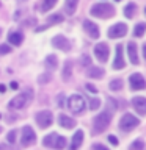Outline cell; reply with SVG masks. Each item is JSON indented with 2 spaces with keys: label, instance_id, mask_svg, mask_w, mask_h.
Wrapping results in <instances>:
<instances>
[{
  "label": "cell",
  "instance_id": "cell-46",
  "mask_svg": "<svg viewBox=\"0 0 146 150\" xmlns=\"http://www.w3.org/2000/svg\"><path fill=\"white\" fill-rule=\"evenodd\" d=\"M0 117H2V116H0Z\"/></svg>",
  "mask_w": 146,
  "mask_h": 150
},
{
  "label": "cell",
  "instance_id": "cell-34",
  "mask_svg": "<svg viewBox=\"0 0 146 150\" xmlns=\"http://www.w3.org/2000/svg\"><path fill=\"white\" fill-rule=\"evenodd\" d=\"M91 150H108L104 144H93L91 145Z\"/></svg>",
  "mask_w": 146,
  "mask_h": 150
},
{
  "label": "cell",
  "instance_id": "cell-33",
  "mask_svg": "<svg viewBox=\"0 0 146 150\" xmlns=\"http://www.w3.org/2000/svg\"><path fill=\"white\" fill-rule=\"evenodd\" d=\"M9 52H11L9 45H5V44L0 45V55H6V53H9Z\"/></svg>",
  "mask_w": 146,
  "mask_h": 150
},
{
  "label": "cell",
  "instance_id": "cell-10",
  "mask_svg": "<svg viewBox=\"0 0 146 150\" xmlns=\"http://www.w3.org/2000/svg\"><path fill=\"white\" fill-rule=\"evenodd\" d=\"M127 33V27L124 25L122 22L116 23V25H113L110 30H108V38H112V39H116V38H122Z\"/></svg>",
  "mask_w": 146,
  "mask_h": 150
},
{
  "label": "cell",
  "instance_id": "cell-6",
  "mask_svg": "<svg viewBox=\"0 0 146 150\" xmlns=\"http://www.w3.org/2000/svg\"><path fill=\"white\" fill-rule=\"evenodd\" d=\"M138 124H140V120L137 119L135 116L124 114V116L121 117V120H120V128H121L122 131H132Z\"/></svg>",
  "mask_w": 146,
  "mask_h": 150
},
{
  "label": "cell",
  "instance_id": "cell-35",
  "mask_svg": "<svg viewBox=\"0 0 146 150\" xmlns=\"http://www.w3.org/2000/svg\"><path fill=\"white\" fill-rule=\"evenodd\" d=\"M85 88H87V89H88L89 92H94V94L97 92V89H96V86H93V84H89V83H88V84H87V86H85Z\"/></svg>",
  "mask_w": 146,
  "mask_h": 150
},
{
  "label": "cell",
  "instance_id": "cell-12",
  "mask_svg": "<svg viewBox=\"0 0 146 150\" xmlns=\"http://www.w3.org/2000/svg\"><path fill=\"white\" fill-rule=\"evenodd\" d=\"M52 45H54L55 49H58V50H63V52H68L71 49V42L61 35L55 36L54 39H52Z\"/></svg>",
  "mask_w": 146,
  "mask_h": 150
},
{
  "label": "cell",
  "instance_id": "cell-20",
  "mask_svg": "<svg viewBox=\"0 0 146 150\" xmlns=\"http://www.w3.org/2000/svg\"><path fill=\"white\" fill-rule=\"evenodd\" d=\"M60 125L63 127V128H74L75 120L71 119V117H68L66 114H61L60 116Z\"/></svg>",
  "mask_w": 146,
  "mask_h": 150
},
{
  "label": "cell",
  "instance_id": "cell-18",
  "mask_svg": "<svg viewBox=\"0 0 146 150\" xmlns=\"http://www.w3.org/2000/svg\"><path fill=\"white\" fill-rule=\"evenodd\" d=\"M8 41L11 42L13 45H21L22 41H24V35L21 31H11L8 36Z\"/></svg>",
  "mask_w": 146,
  "mask_h": 150
},
{
  "label": "cell",
  "instance_id": "cell-40",
  "mask_svg": "<svg viewBox=\"0 0 146 150\" xmlns=\"http://www.w3.org/2000/svg\"><path fill=\"white\" fill-rule=\"evenodd\" d=\"M6 91V86H5V84H0V92H5Z\"/></svg>",
  "mask_w": 146,
  "mask_h": 150
},
{
  "label": "cell",
  "instance_id": "cell-11",
  "mask_svg": "<svg viewBox=\"0 0 146 150\" xmlns=\"http://www.w3.org/2000/svg\"><path fill=\"white\" fill-rule=\"evenodd\" d=\"M129 83H130V88L134 89V91H141V89H145V88H146V81H145V78L141 77L140 74L130 75Z\"/></svg>",
  "mask_w": 146,
  "mask_h": 150
},
{
  "label": "cell",
  "instance_id": "cell-30",
  "mask_svg": "<svg viewBox=\"0 0 146 150\" xmlns=\"http://www.w3.org/2000/svg\"><path fill=\"white\" fill-rule=\"evenodd\" d=\"M101 106V100H99V98H91V100H89V110H97V108Z\"/></svg>",
  "mask_w": 146,
  "mask_h": 150
},
{
  "label": "cell",
  "instance_id": "cell-16",
  "mask_svg": "<svg viewBox=\"0 0 146 150\" xmlns=\"http://www.w3.org/2000/svg\"><path fill=\"white\" fill-rule=\"evenodd\" d=\"M127 53H129V58H130L132 64H138V53H137V44L135 42H129V44H127Z\"/></svg>",
  "mask_w": 146,
  "mask_h": 150
},
{
  "label": "cell",
  "instance_id": "cell-43",
  "mask_svg": "<svg viewBox=\"0 0 146 150\" xmlns=\"http://www.w3.org/2000/svg\"><path fill=\"white\" fill-rule=\"evenodd\" d=\"M145 13H146V8H145Z\"/></svg>",
  "mask_w": 146,
  "mask_h": 150
},
{
  "label": "cell",
  "instance_id": "cell-41",
  "mask_svg": "<svg viewBox=\"0 0 146 150\" xmlns=\"http://www.w3.org/2000/svg\"><path fill=\"white\" fill-rule=\"evenodd\" d=\"M143 56H145V59H146V44L143 45Z\"/></svg>",
  "mask_w": 146,
  "mask_h": 150
},
{
  "label": "cell",
  "instance_id": "cell-14",
  "mask_svg": "<svg viewBox=\"0 0 146 150\" xmlns=\"http://www.w3.org/2000/svg\"><path fill=\"white\" fill-rule=\"evenodd\" d=\"M83 28H85V31L91 36V39H97V38H99V28H97V25L94 22L85 21L83 22Z\"/></svg>",
  "mask_w": 146,
  "mask_h": 150
},
{
  "label": "cell",
  "instance_id": "cell-44",
  "mask_svg": "<svg viewBox=\"0 0 146 150\" xmlns=\"http://www.w3.org/2000/svg\"><path fill=\"white\" fill-rule=\"evenodd\" d=\"M0 33H2V30H0Z\"/></svg>",
  "mask_w": 146,
  "mask_h": 150
},
{
  "label": "cell",
  "instance_id": "cell-39",
  "mask_svg": "<svg viewBox=\"0 0 146 150\" xmlns=\"http://www.w3.org/2000/svg\"><path fill=\"white\" fill-rule=\"evenodd\" d=\"M17 88H19L17 81H13V83H11V89H17Z\"/></svg>",
  "mask_w": 146,
  "mask_h": 150
},
{
  "label": "cell",
  "instance_id": "cell-15",
  "mask_svg": "<svg viewBox=\"0 0 146 150\" xmlns=\"http://www.w3.org/2000/svg\"><path fill=\"white\" fill-rule=\"evenodd\" d=\"M132 106L140 114H146V98L145 97H134L132 98Z\"/></svg>",
  "mask_w": 146,
  "mask_h": 150
},
{
  "label": "cell",
  "instance_id": "cell-24",
  "mask_svg": "<svg viewBox=\"0 0 146 150\" xmlns=\"http://www.w3.org/2000/svg\"><path fill=\"white\" fill-rule=\"evenodd\" d=\"M135 9H137V5L135 3H129L127 6L124 8V14H126V17H134V14H135Z\"/></svg>",
  "mask_w": 146,
  "mask_h": 150
},
{
  "label": "cell",
  "instance_id": "cell-3",
  "mask_svg": "<svg viewBox=\"0 0 146 150\" xmlns=\"http://www.w3.org/2000/svg\"><path fill=\"white\" fill-rule=\"evenodd\" d=\"M31 98H33V91H31V89H27V91L21 92L19 96H16L14 98H11V102H9L8 106L11 108V110H21V108L25 106Z\"/></svg>",
  "mask_w": 146,
  "mask_h": 150
},
{
  "label": "cell",
  "instance_id": "cell-29",
  "mask_svg": "<svg viewBox=\"0 0 146 150\" xmlns=\"http://www.w3.org/2000/svg\"><path fill=\"white\" fill-rule=\"evenodd\" d=\"M57 3V0H44V3H42V11H49L50 8H54Z\"/></svg>",
  "mask_w": 146,
  "mask_h": 150
},
{
  "label": "cell",
  "instance_id": "cell-17",
  "mask_svg": "<svg viewBox=\"0 0 146 150\" xmlns=\"http://www.w3.org/2000/svg\"><path fill=\"white\" fill-rule=\"evenodd\" d=\"M83 142V131L79 130L74 133V138H72V144H71V150H77Z\"/></svg>",
  "mask_w": 146,
  "mask_h": 150
},
{
  "label": "cell",
  "instance_id": "cell-13",
  "mask_svg": "<svg viewBox=\"0 0 146 150\" xmlns=\"http://www.w3.org/2000/svg\"><path fill=\"white\" fill-rule=\"evenodd\" d=\"M124 58H122V45L118 44L116 45V53H115V61H113V69L120 70V69H124Z\"/></svg>",
  "mask_w": 146,
  "mask_h": 150
},
{
  "label": "cell",
  "instance_id": "cell-5",
  "mask_svg": "<svg viewBox=\"0 0 146 150\" xmlns=\"http://www.w3.org/2000/svg\"><path fill=\"white\" fill-rule=\"evenodd\" d=\"M68 105H69V110L72 112L80 114V112H83V110H85V98L80 96V94H74V96L69 97Z\"/></svg>",
  "mask_w": 146,
  "mask_h": 150
},
{
  "label": "cell",
  "instance_id": "cell-38",
  "mask_svg": "<svg viewBox=\"0 0 146 150\" xmlns=\"http://www.w3.org/2000/svg\"><path fill=\"white\" fill-rule=\"evenodd\" d=\"M63 98H64V96H63V94H60V96H58V106H63L64 105Z\"/></svg>",
  "mask_w": 146,
  "mask_h": 150
},
{
  "label": "cell",
  "instance_id": "cell-32",
  "mask_svg": "<svg viewBox=\"0 0 146 150\" xmlns=\"http://www.w3.org/2000/svg\"><path fill=\"white\" fill-rule=\"evenodd\" d=\"M50 75L49 74H44V75H41V77L39 78H38V81H39V83H47V81H50Z\"/></svg>",
  "mask_w": 146,
  "mask_h": 150
},
{
  "label": "cell",
  "instance_id": "cell-1",
  "mask_svg": "<svg viewBox=\"0 0 146 150\" xmlns=\"http://www.w3.org/2000/svg\"><path fill=\"white\" fill-rule=\"evenodd\" d=\"M110 120H112V112L110 111H104L101 114H97L93 120V133L94 134L102 133V131L110 125Z\"/></svg>",
  "mask_w": 146,
  "mask_h": 150
},
{
  "label": "cell",
  "instance_id": "cell-8",
  "mask_svg": "<svg viewBox=\"0 0 146 150\" xmlns=\"http://www.w3.org/2000/svg\"><path fill=\"white\" fill-rule=\"evenodd\" d=\"M52 120H54V116H52L50 111H39L36 114V122L41 128H47V127L52 125Z\"/></svg>",
  "mask_w": 146,
  "mask_h": 150
},
{
  "label": "cell",
  "instance_id": "cell-26",
  "mask_svg": "<svg viewBox=\"0 0 146 150\" xmlns=\"http://www.w3.org/2000/svg\"><path fill=\"white\" fill-rule=\"evenodd\" d=\"M63 21H64V17L61 16V14H52V16L47 17V22H49V23H54V25H55V23L63 22Z\"/></svg>",
  "mask_w": 146,
  "mask_h": 150
},
{
  "label": "cell",
  "instance_id": "cell-27",
  "mask_svg": "<svg viewBox=\"0 0 146 150\" xmlns=\"http://www.w3.org/2000/svg\"><path fill=\"white\" fill-rule=\"evenodd\" d=\"M143 147H145V142L141 139H137L129 145V150H143Z\"/></svg>",
  "mask_w": 146,
  "mask_h": 150
},
{
  "label": "cell",
  "instance_id": "cell-2",
  "mask_svg": "<svg viewBox=\"0 0 146 150\" xmlns=\"http://www.w3.org/2000/svg\"><path fill=\"white\" fill-rule=\"evenodd\" d=\"M91 16L99 17V19H108L115 14V8L110 3H96L91 6Z\"/></svg>",
  "mask_w": 146,
  "mask_h": 150
},
{
  "label": "cell",
  "instance_id": "cell-47",
  "mask_svg": "<svg viewBox=\"0 0 146 150\" xmlns=\"http://www.w3.org/2000/svg\"><path fill=\"white\" fill-rule=\"evenodd\" d=\"M116 2H118V0H116Z\"/></svg>",
  "mask_w": 146,
  "mask_h": 150
},
{
  "label": "cell",
  "instance_id": "cell-9",
  "mask_svg": "<svg viewBox=\"0 0 146 150\" xmlns=\"http://www.w3.org/2000/svg\"><path fill=\"white\" fill-rule=\"evenodd\" d=\"M94 55H96V58L101 61V63H105V61L108 59V55H110L108 45L104 44V42H99V44L94 47Z\"/></svg>",
  "mask_w": 146,
  "mask_h": 150
},
{
  "label": "cell",
  "instance_id": "cell-28",
  "mask_svg": "<svg viewBox=\"0 0 146 150\" xmlns=\"http://www.w3.org/2000/svg\"><path fill=\"white\" fill-rule=\"evenodd\" d=\"M122 88V80H112L110 81V89L112 91H120V89Z\"/></svg>",
  "mask_w": 146,
  "mask_h": 150
},
{
  "label": "cell",
  "instance_id": "cell-36",
  "mask_svg": "<svg viewBox=\"0 0 146 150\" xmlns=\"http://www.w3.org/2000/svg\"><path fill=\"white\" fill-rule=\"evenodd\" d=\"M82 61H83V63H82L83 66H88L89 63H91V59H89V58H88L87 55H83V56H82Z\"/></svg>",
  "mask_w": 146,
  "mask_h": 150
},
{
  "label": "cell",
  "instance_id": "cell-7",
  "mask_svg": "<svg viewBox=\"0 0 146 150\" xmlns=\"http://www.w3.org/2000/svg\"><path fill=\"white\" fill-rule=\"evenodd\" d=\"M21 142L24 147H28V145H33L36 142V134L35 131H33L31 127H24L22 128V139Z\"/></svg>",
  "mask_w": 146,
  "mask_h": 150
},
{
  "label": "cell",
  "instance_id": "cell-37",
  "mask_svg": "<svg viewBox=\"0 0 146 150\" xmlns=\"http://www.w3.org/2000/svg\"><path fill=\"white\" fill-rule=\"evenodd\" d=\"M108 141H110V144H113V145H118V139H116L113 134H110V136H108Z\"/></svg>",
  "mask_w": 146,
  "mask_h": 150
},
{
  "label": "cell",
  "instance_id": "cell-42",
  "mask_svg": "<svg viewBox=\"0 0 146 150\" xmlns=\"http://www.w3.org/2000/svg\"><path fill=\"white\" fill-rule=\"evenodd\" d=\"M2 149H3V147H0V150H2Z\"/></svg>",
  "mask_w": 146,
  "mask_h": 150
},
{
  "label": "cell",
  "instance_id": "cell-19",
  "mask_svg": "<svg viewBox=\"0 0 146 150\" xmlns=\"http://www.w3.org/2000/svg\"><path fill=\"white\" fill-rule=\"evenodd\" d=\"M77 5H79V0H66L64 2V9H66V14L72 16L77 9Z\"/></svg>",
  "mask_w": 146,
  "mask_h": 150
},
{
  "label": "cell",
  "instance_id": "cell-45",
  "mask_svg": "<svg viewBox=\"0 0 146 150\" xmlns=\"http://www.w3.org/2000/svg\"><path fill=\"white\" fill-rule=\"evenodd\" d=\"M0 130H2V128H0Z\"/></svg>",
  "mask_w": 146,
  "mask_h": 150
},
{
  "label": "cell",
  "instance_id": "cell-31",
  "mask_svg": "<svg viewBox=\"0 0 146 150\" xmlns=\"http://www.w3.org/2000/svg\"><path fill=\"white\" fill-rule=\"evenodd\" d=\"M16 130H11V131H9V133H8V136H6V141H8V142L9 144H13V142H16Z\"/></svg>",
  "mask_w": 146,
  "mask_h": 150
},
{
  "label": "cell",
  "instance_id": "cell-23",
  "mask_svg": "<svg viewBox=\"0 0 146 150\" xmlns=\"http://www.w3.org/2000/svg\"><path fill=\"white\" fill-rule=\"evenodd\" d=\"M57 61H58V59H57L55 55H49L46 58V66L49 69H57V66H58V64H57Z\"/></svg>",
  "mask_w": 146,
  "mask_h": 150
},
{
  "label": "cell",
  "instance_id": "cell-25",
  "mask_svg": "<svg viewBox=\"0 0 146 150\" xmlns=\"http://www.w3.org/2000/svg\"><path fill=\"white\" fill-rule=\"evenodd\" d=\"M71 74H72V64H71V61L64 64V69H63V78L64 80H69L71 78Z\"/></svg>",
  "mask_w": 146,
  "mask_h": 150
},
{
  "label": "cell",
  "instance_id": "cell-21",
  "mask_svg": "<svg viewBox=\"0 0 146 150\" xmlns=\"http://www.w3.org/2000/svg\"><path fill=\"white\" fill-rule=\"evenodd\" d=\"M88 77H91V78H101L102 75H104V69L101 67H94V66H91V67L88 69Z\"/></svg>",
  "mask_w": 146,
  "mask_h": 150
},
{
  "label": "cell",
  "instance_id": "cell-22",
  "mask_svg": "<svg viewBox=\"0 0 146 150\" xmlns=\"http://www.w3.org/2000/svg\"><path fill=\"white\" fill-rule=\"evenodd\" d=\"M145 31H146V23H137L135 25V30H134V35L137 36V38H141L145 35Z\"/></svg>",
  "mask_w": 146,
  "mask_h": 150
},
{
  "label": "cell",
  "instance_id": "cell-4",
  "mask_svg": "<svg viewBox=\"0 0 146 150\" xmlns=\"http://www.w3.org/2000/svg\"><path fill=\"white\" fill-rule=\"evenodd\" d=\"M42 142H44L46 147H54V149H58V150H61V149L66 147V139L63 138V136L57 134V133L47 134Z\"/></svg>",
  "mask_w": 146,
  "mask_h": 150
}]
</instances>
